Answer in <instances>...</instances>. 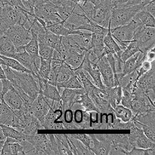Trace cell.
Instances as JSON below:
<instances>
[{"mask_svg":"<svg viewBox=\"0 0 155 155\" xmlns=\"http://www.w3.org/2000/svg\"><path fill=\"white\" fill-rule=\"evenodd\" d=\"M144 25L135 15L127 24L110 28L111 33L120 48L123 51L134 36Z\"/></svg>","mask_w":155,"mask_h":155,"instance_id":"obj_1","label":"cell"},{"mask_svg":"<svg viewBox=\"0 0 155 155\" xmlns=\"http://www.w3.org/2000/svg\"><path fill=\"white\" fill-rule=\"evenodd\" d=\"M145 6L143 4H140L132 6L113 8L110 23V28L128 24Z\"/></svg>","mask_w":155,"mask_h":155,"instance_id":"obj_2","label":"cell"},{"mask_svg":"<svg viewBox=\"0 0 155 155\" xmlns=\"http://www.w3.org/2000/svg\"><path fill=\"white\" fill-rule=\"evenodd\" d=\"M18 76L16 82L13 84L15 88L20 87L28 96L33 100H35L39 94V88L38 85L31 73L21 72L15 70Z\"/></svg>","mask_w":155,"mask_h":155,"instance_id":"obj_3","label":"cell"},{"mask_svg":"<svg viewBox=\"0 0 155 155\" xmlns=\"http://www.w3.org/2000/svg\"><path fill=\"white\" fill-rule=\"evenodd\" d=\"M33 10L36 16L44 21L46 27L55 22L63 21L58 14L55 5L49 2L35 4Z\"/></svg>","mask_w":155,"mask_h":155,"instance_id":"obj_4","label":"cell"},{"mask_svg":"<svg viewBox=\"0 0 155 155\" xmlns=\"http://www.w3.org/2000/svg\"><path fill=\"white\" fill-rule=\"evenodd\" d=\"M133 40L137 42L139 51L146 54L148 51L154 47L155 28L143 26L136 33Z\"/></svg>","mask_w":155,"mask_h":155,"instance_id":"obj_5","label":"cell"},{"mask_svg":"<svg viewBox=\"0 0 155 155\" xmlns=\"http://www.w3.org/2000/svg\"><path fill=\"white\" fill-rule=\"evenodd\" d=\"M4 35L16 48L27 44L31 38L30 31L20 24H16L9 27Z\"/></svg>","mask_w":155,"mask_h":155,"instance_id":"obj_6","label":"cell"},{"mask_svg":"<svg viewBox=\"0 0 155 155\" xmlns=\"http://www.w3.org/2000/svg\"><path fill=\"white\" fill-rule=\"evenodd\" d=\"M53 102V100L45 97L40 93L33 101L30 107V112L39 120L41 124L44 121L45 115L50 110Z\"/></svg>","mask_w":155,"mask_h":155,"instance_id":"obj_7","label":"cell"},{"mask_svg":"<svg viewBox=\"0 0 155 155\" xmlns=\"http://www.w3.org/2000/svg\"><path fill=\"white\" fill-rule=\"evenodd\" d=\"M96 64L104 85L108 87L117 86L118 84L114 79L113 71L107 61L105 55L99 58Z\"/></svg>","mask_w":155,"mask_h":155,"instance_id":"obj_8","label":"cell"},{"mask_svg":"<svg viewBox=\"0 0 155 155\" xmlns=\"http://www.w3.org/2000/svg\"><path fill=\"white\" fill-rule=\"evenodd\" d=\"M22 10H26L19 9L10 4H3L0 12V18L9 28L18 23Z\"/></svg>","mask_w":155,"mask_h":155,"instance_id":"obj_9","label":"cell"},{"mask_svg":"<svg viewBox=\"0 0 155 155\" xmlns=\"http://www.w3.org/2000/svg\"><path fill=\"white\" fill-rule=\"evenodd\" d=\"M85 93L84 88H63L61 93L63 111L71 108L74 103H78L80 96Z\"/></svg>","mask_w":155,"mask_h":155,"instance_id":"obj_10","label":"cell"},{"mask_svg":"<svg viewBox=\"0 0 155 155\" xmlns=\"http://www.w3.org/2000/svg\"><path fill=\"white\" fill-rule=\"evenodd\" d=\"M95 7L94 14L91 21L104 27L108 28L110 23V18L113 10L111 4Z\"/></svg>","mask_w":155,"mask_h":155,"instance_id":"obj_11","label":"cell"},{"mask_svg":"<svg viewBox=\"0 0 155 155\" xmlns=\"http://www.w3.org/2000/svg\"><path fill=\"white\" fill-rule=\"evenodd\" d=\"M122 94V88L117 85L113 87H105L104 90H102L99 96L106 99L114 108L116 105L120 104Z\"/></svg>","mask_w":155,"mask_h":155,"instance_id":"obj_12","label":"cell"},{"mask_svg":"<svg viewBox=\"0 0 155 155\" xmlns=\"http://www.w3.org/2000/svg\"><path fill=\"white\" fill-rule=\"evenodd\" d=\"M13 58L17 60L22 66L30 70L33 75L38 74L39 67L36 64V61L24 50L16 52Z\"/></svg>","mask_w":155,"mask_h":155,"instance_id":"obj_13","label":"cell"},{"mask_svg":"<svg viewBox=\"0 0 155 155\" xmlns=\"http://www.w3.org/2000/svg\"><path fill=\"white\" fill-rule=\"evenodd\" d=\"M136 86L146 91L155 87V68L153 63L151 69L143 74L137 81Z\"/></svg>","mask_w":155,"mask_h":155,"instance_id":"obj_14","label":"cell"},{"mask_svg":"<svg viewBox=\"0 0 155 155\" xmlns=\"http://www.w3.org/2000/svg\"><path fill=\"white\" fill-rule=\"evenodd\" d=\"M113 146L122 148L128 153L133 148L134 145L131 142L130 134H109Z\"/></svg>","mask_w":155,"mask_h":155,"instance_id":"obj_15","label":"cell"},{"mask_svg":"<svg viewBox=\"0 0 155 155\" xmlns=\"http://www.w3.org/2000/svg\"><path fill=\"white\" fill-rule=\"evenodd\" d=\"M3 99L7 105L13 110H19L23 105V101L14 87L10 89L4 96Z\"/></svg>","mask_w":155,"mask_h":155,"instance_id":"obj_16","label":"cell"},{"mask_svg":"<svg viewBox=\"0 0 155 155\" xmlns=\"http://www.w3.org/2000/svg\"><path fill=\"white\" fill-rule=\"evenodd\" d=\"M38 41L44 42L54 50L58 51L61 45V36L57 35L47 29L46 32L44 34L38 36Z\"/></svg>","mask_w":155,"mask_h":155,"instance_id":"obj_17","label":"cell"},{"mask_svg":"<svg viewBox=\"0 0 155 155\" xmlns=\"http://www.w3.org/2000/svg\"><path fill=\"white\" fill-rule=\"evenodd\" d=\"M15 119V114L4 102L0 101V124L12 127Z\"/></svg>","mask_w":155,"mask_h":155,"instance_id":"obj_18","label":"cell"},{"mask_svg":"<svg viewBox=\"0 0 155 155\" xmlns=\"http://www.w3.org/2000/svg\"><path fill=\"white\" fill-rule=\"evenodd\" d=\"M92 33L80 30L78 33L68 35V36L79 44L84 50H87L91 48V40Z\"/></svg>","mask_w":155,"mask_h":155,"instance_id":"obj_19","label":"cell"},{"mask_svg":"<svg viewBox=\"0 0 155 155\" xmlns=\"http://www.w3.org/2000/svg\"><path fill=\"white\" fill-rule=\"evenodd\" d=\"M88 96L91 98L99 113H114L113 108L111 106L109 102L99 96V94H90Z\"/></svg>","mask_w":155,"mask_h":155,"instance_id":"obj_20","label":"cell"},{"mask_svg":"<svg viewBox=\"0 0 155 155\" xmlns=\"http://www.w3.org/2000/svg\"><path fill=\"white\" fill-rule=\"evenodd\" d=\"M16 52V48L11 41L6 35L2 36L0 38V54L13 58Z\"/></svg>","mask_w":155,"mask_h":155,"instance_id":"obj_21","label":"cell"},{"mask_svg":"<svg viewBox=\"0 0 155 155\" xmlns=\"http://www.w3.org/2000/svg\"><path fill=\"white\" fill-rule=\"evenodd\" d=\"M25 51H26L36 61V64L39 67L40 57L39 55V46L38 38L31 36L30 41L25 45L22 46Z\"/></svg>","mask_w":155,"mask_h":155,"instance_id":"obj_22","label":"cell"},{"mask_svg":"<svg viewBox=\"0 0 155 155\" xmlns=\"http://www.w3.org/2000/svg\"><path fill=\"white\" fill-rule=\"evenodd\" d=\"M104 35H103L92 33L91 49L98 58H100L102 56V53L105 46L104 44Z\"/></svg>","mask_w":155,"mask_h":155,"instance_id":"obj_23","label":"cell"},{"mask_svg":"<svg viewBox=\"0 0 155 155\" xmlns=\"http://www.w3.org/2000/svg\"><path fill=\"white\" fill-rule=\"evenodd\" d=\"M131 120L155 128V111L133 115Z\"/></svg>","mask_w":155,"mask_h":155,"instance_id":"obj_24","label":"cell"},{"mask_svg":"<svg viewBox=\"0 0 155 155\" xmlns=\"http://www.w3.org/2000/svg\"><path fill=\"white\" fill-rule=\"evenodd\" d=\"M85 51L82 53H79L74 50H71L67 54L64 62L70 66L73 70H76L81 65Z\"/></svg>","mask_w":155,"mask_h":155,"instance_id":"obj_25","label":"cell"},{"mask_svg":"<svg viewBox=\"0 0 155 155\" xmlns=\"http://www.w3.org/2000/svg\"><path fill=\"white\" fill-rule=\"evenodd\" d=\"M59 154L72 155L70 150L66 134H54Z\"/></svg>","mask_w":155,"mask_h":155,"instance_id":"obj_26","label":"cell"},{"mask_svg":"<svg viewBox=\"0 0 155 155\" xmlns=\"http://www.w3.org/2000/svg\"><path fill=\"white\" fill-rule=\"evenodd\" d=\"M46 28L48 30L51 31L52 33L61 36H68L70 35L78 33L79 31V30H70L68 28H67L64 25L63 21L59 22H55L51 25L47 27Z\"/></svg>","mask_w":155,"mask_h":155,"instance_id":"obj_27","label":"cell"},{"mask_svg":"<svg viewBox=\"0 0 155 155\" xmlns=\"http://www.w3.org/2000/svg\"><path fill=\"white\" fill-rule=\"evenodd\" d=\"M56 86L57 88H84L79 76L75 72L68 80L61 82H58L56 83Z\"/></svg>","mask_w":155,"mask_h":155,"instance_id":"obj_28","label":"cell"},{"mask_svg":"<svg viewBox=\"0 0 155 155\" xmlns=\"http://www.w3.org/2000/svg\"><path fill=\"white\" fill-rule=\"evenodd\" d=\"M0 126L2 130L3 134L5 137H10L14 138L16 139L18 141V142L22 140H25V137L27 135L24 133L17 130L16 129H15L12 127L7 126V125L1 124H0Z\"/></svg>","mask_w":155,"mask_h":155,"instance_id":"obj_29","label":"cell"},{"mask_svg":"<svg viewBox=\"0 0 155 155\" xmlns=\"http://www.w3.org/2000/svg\"><path fill=\"white\" fill-rule=\"evenodd\" d=\"M113 110L116 117L119 119L121 121L126 122L131 119L133 113L131 109L118 104L115 106Z\"/></svg>","mask_w":155,"mask_h":155,"instance_id":"obj_30","label":"cell"},{"mask_svg":"<svg viewBox=\"0 0 155 155\" xmlns=\"http://www.w3.org/2000/svg\"><path fill=\"white\" fill-rule=\"evenodd\" d=\"M67 137L69 141L74 145L76 153L78 155H82V154H86V155H91V154H94L93 152L89 149L88 147H87L82 142H81L79 140L71 136L70 134H66Z\"/></svg>","mask_w":155,"mask_h":155,"instance_id":"obj_31","label":"cell"},{"mask_svg":"<svg viewBox=\"0 0 155 155\" xmlns=\"http://www.w3.org/2000/svg\"><path fill=\"white\" fill-rule=\"evenodd\" d=\"M76 30L88 31H90L91 33L101 34V35H103L105 36L107 33L108 28L104 27L101 25H99L91 21L90 22L85 24L79 27Z\"/></svg>","mask_w":155,"mask_h":155,"instance_id":"obj_32","label":"cell"},{"mask_svg":"<svg viewBox=\"0 0 155 155\" xmlns=\"http://www.w3.org/2000/svg\"><path fill=\"white\" fill-rule=\"evenodd\" d=\"M108 32L104 36V44L105 47H107L112 53H117L119 52H122V50L120 48L118 44L113 38L111 35L110 31V25L108 27Z\"/></svg>","mask_w":155,"mask_h":155,"instance_id":"obj_33","label":"cell"},{"mask_svg":"<svg viewBox=\"0 0 155 155\" xmlns=\"http://www.w3.org/2000/svg\"><path fill=\"white\" fill-rule=\"evenodd\" d=\"M39 93L53 101H61V94L57 87L49 83L46 84L44 89Z\"/></svg>","mask_w":155,"mask_h":155,"instance_id":"obj_34","label":"cell"},{"mask_svg":"<svg viewBox=\"0 0 155 155\" xmlns=\"http://www.w3.org/2000/svg\"><path fill=\"white\" fill-rule=\"evenodd\" d=\"M74 73V70L67 64L64 62L57 74L56 84L58 82H61L68 80Z\"/></svg>","mask_w":155,"mask_h":155,"instance_id":"obj_35","label":"cell"},{"mask_svg":"<svg viewBox=\"0 0 155 155\" xmlns=\"http://www.w3.org/2000/svg\"><path fill=\"white\" fill-rule=\"evenodd\" d=\"M134 147L142 149L155 148V142L150 140L143 134V133H142L136 138Z\"/></svg>","mask_w":155,"mask_h":155,"instance_id":"obj_36","label":"cell"},{"mask_svg":"<svg viewBox=\"0 0 155 155\" xmlns=\"http://www.w3.org/2000/svg\"><path fill=\"white\" fill-rule=\"evenodd\" d=\"M136 16L139 19L142 24L145 27H154L155 19L154 17L143 8L140 10Z\"/></svg>","mask_w":155,"mask_h":155,"instance_id":"obj_37","label":"cell"},{"mask_svg":"<svg viewBox=\"0 0 155 155\" xmlns=\"http://www.w3.org/2000/svg\"><path fill=\"white\" fill-rule=\"evenodd\" d=\"M39 130H44L39 120L35 116L32 120L25 126L22 133L26 135H33L38 133Z\"/></svg>","mask_w":155,"mask_h":155,"instance_id":"obj_38","label":"cell"},{"mask_svg":"<svg viewBox=\"0 0 155 155\" xmlns=\"http://www.w3.org/2000/svg\"><path fill=\"white\" fill-rule=\"evenodd\" d=\"M138 51H139V49L138 48L137 42L135 41L132 40L128 43L126 48L122 51L120 54V58L123 62H125L126 60H127L128 58H130Z\"/></svg>","mask_w":155,"mask_h":155,"instance_id":"obj_39","label":"cell"},{"mask_svg":"<svg viewBox=\"0 0 155 155\" xmlns=\"http://www.w3.org/2000/svg\"><path fill=\"white\" fill-rule=\"evenodd\" d=\"M78 103H79L86 111H97L99 113L97 107L87 93L80 96V99Z\"/></svg>","mask_w":155,"mask_h":155,"instance_id":"obj_40","label":"cell"},{"mask_svg":"<svg viewBox=\"0 0 155 155\" xmlns=\"http://www.w3.org/2000/svg\"><path fill=\"white\" fill-rule=\"evenodd\" d=\"M139 51L135 53L124 62L122 71L121 73L122 76L128 74L135 70H137L136 68V62L139 55Z\"/></svg>","mask_w":155,"mask_h":155,"instance_id":"obj_41","label":"cell"},{"mask_svg":"<svg viewBox=\"0 0 155 155\" xmlns=\"http://www.w3.org/2000/svg\"><path fill=\"white\" fill-rule=\"evenodd\" d=\"M82 9L85 16L90 21L92 20L93 15L94 14L96 7L94 5L88 0H85L84 1L78 2Z\"/></svg>","mask_w":155,"mask_h":155,"instance_id":"obj_42","label":"cell"},{"mask_svg":"<svg viewBox=\"0 0 155 155\" xmlns=\"http://www.w3.org/2000/svg\"><path fill=\"white\" fill-rule=\"evenodd\" d=\"M40 64L38 69V74L41 77L47 79L51 70V59L40 58Z\"/></svg>","mask_w":155,"mask_h":155,"instance_id":"obj_43","label":"cell"},{"mask_svg":"<svg viewBox=\"0 0 155 155\" xmlns=\"http://www.w3.org/2000/svg\"><path fill=\"white\" fill-rule=\"evenodd\" d=\"M39 55L40 58L44 59H51L54 49L44 42H38Z\"/></svg>","mask_w":155,"mask_h":155,"instance_id":"obj_44","label":"cell"},{"mask_svg":"<svg viewBox=\"0 0 155 155\" xmlns=\"http://www.w3.org/2000/svg\"><path fill=\"white\" fill-rule=\"evenodd\" d=\"M134 125L139 128H141L143 134L150 140L155 142V128L151 127L141 124L136 121L133 120Z\"/></svg>","mask_w":155,"mask_h":155,"instance_id":"obj_45","label":"cell"},{"mask_svg":"<svg viewBox=\"0 0 155 155\" xmlns=\"http://www.w3.org/2000/svg\"><path fill=\"white\" fill-rule=\"evenodd\" d=\"M70 135L82 142L87 147L91 150L93 146V140L89 134H70Z\"/></svg>","mask_w":155,"mask_h":155,"instance_id":"obj_46","label":"cell"},{"mask_svg":"<svg viewBox=\"0 0 155 155\" xmlns=\"http://www.w3.org/2000/svg\"><path fill=\"white\" fill-rule=\"evenodd\" d=\"M127 154L131 155H155V148H150L147 149L133 147Z\"/></svg>","mask_w":155,"mask_h":155,"instance_id":"obj_47","label":"cell"},{"mask_svg":"<svg viewBox=\"0 0 155 155\" xmlns=\"http://www.w3.org/2000/svg\"><path fill=\"white\" fill-rule=\"evenodd\" d=\"M122 97H121L120 104H121L122 105L130 109L131 101L133 99L132 93H129L128 91H127L124 89H122Z\"/></svg>","mask_w":155,"mask_h":155,"instance_id":"obj_48","label":"cell"},{"mask_svg":"<svg viewBox=\"0 0 155 155\" xmlns=\"http://www.w3.org/2000/svg\"><path fill=\"white\" fill-rule=\"evenodd\" d=\"M8 143V142H7ZM12 155L24 154L23 147L18 142L8 143Z\"/></svg>","mask_w":155,"mask_h":155,"instance_id":"obj_49","label":"cell"},{"mask_svg":"<svg viewBox=\"0 0 155 155\" xmlns=\"http://www.w3.org/2000/svg\"><path fill=\"white\" fill-rule=\"evenodd\" d=\"M1 83H2V90H1V95L3 97V96L11 88H12L13 87L12 84V82L8 80L7 78L2 79H1Z\"/></svg>","mask_w":155,"mask_h":155,"instance_id":"obj_50","label":"cell"},{"mask_svg":"<svg viewBox=\"0 0 155 155\" xmlns=\"http://www.w3.org/2000/svg\"><path fill=\"white\" fill-rule=\"evenodd\" d=\"M24 8L30 13L34 14V6L35 0H21Z\"/></svg>","mask_w":155,"mask_h":155,"instance_id":"obj_51","label":"cell"},{"mask_svg":"<svg viewBox=\"0 0 155 155\" xmlns=\"http://www.w3.org/2000/svg\"><path fill=\"white\" fill-rule=\"evenodd\" d=\"M143 9L150 13L151 15H153L154 17L155 16V3L154 0L151 1L150 2H149L148 4H147L144 7Z\"/></svg>","mask_w":155,"mask_h":155,"instance_id":"obj_52","label":"cell"},{"mask_svg":"<svg viewBox=\"0 0 155 155\" xmlns=\"http://www.w3.org/2000/svg\"><path fill=\"white\" fill-rule=\"evenodd\" d=\"M1 155H12V153L8 147V143L5 141H4V143L2 146Z\"/></svg>","mask_w":155,"mask_h":155,"instance_id":"obj_53","label":"cell"},{"mask_svg":"<svg viewBox=\"0 0 155 155\" xmlns=\"http://www.w3.org/2000/svg\"><path fill=\"white\" fill-rule=\"evenodd\" d=\"M155 58V53H154V47L150 49L146 53V60L152 62L154 61Z\"/></svg>","mask_w":155,"mask_h":155,"instance_id":"obj_54","label":"cell"},{"mask_svg":"<svg viewBox=\"0 0 155 155\" xmlns=\"http://www.w3.org/2000/svg\"><path fill=\"white\" fill-rule=\"evenodd\" d=\"M5 78H6V77H5V75L3 68L1 66V65L0 64V79H5Z\"/></svg>","mask_w":155,"mask_h":155,"instance_id":"obj_55","label":"cell"},{"mask_svg":"<svg viewBox=\"0 0 155 155\" xmlns=\"http://www.w3.org/2000/svg\"><path fill=\"white\" fill-rule=\"evenodd\" d=\"M5 139H0V155H1V150H2V146L4 143V141H5Z\"/></svg>","mask_w":155,"mask_h":155,"instance_id":"obj_56","label":"cell"},{"mask_svg":"<svg viewBox=\"0 0 155 155\" xmlns=\"http://www.w3.org/2000/svg\"><path fill=\"white\" fill-rule=\"evenodd\" d=\"M45 2V0H35V3H42V2Z\"/></svg>","mask_w":155,"mask_h":155,"instance_id":"obj_57","label":"cell"},{"mask_svg":"<svg viewBox=\"0 0 155 155\" xmlns=\"http://www.w3.org/2000/svg\"><path fill=\"white\" fill-rule=\"evenodd\" d=\"M45 2L47 1V2H50V3H52L54 0H45Z\"/></svg>","mask_w":155,"mask_h":155,"instance_id":"obj_58","label":"cell"},{"mask_svg":"<svg viewBox=\"0 0 155 155\" xmlns=\"http://www.w3.org/2000/svg\"><path fill=\"white\" fill-rule=\"evenodd\" d=\"M0 5L1 6L3 5V0H0Z\"/></svg>","mask_w":155,"mask_h":155,"instance_id":"obj_59","label":"cell"},{"mask_svg":"<svg viewBox=\"0 0 155 155\" xmlns=\"http://www.w3.org/2000/svg\"><path fill=\"white\" fill-rule=\"evenodd\" d=\"M0 130H1V126H0Z\"/></svg>","mask_w":155,"mask_h":155,"instance_id":"obj_60","label":"cell"},{"mask_svg":"<svg viewBox=\"0 0 155 155\" xmlns=\"http://www.w3.org/2000/svg\"><path fill=\"white\" fill-rule=\"evenodd\" d=\"M76 1H78V0H76Z\"/></svg>","mask_w":155,"mask_h":155,"instance_id":"obj_61","label":"cell"}]
</instances>
